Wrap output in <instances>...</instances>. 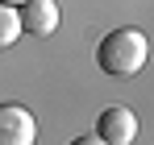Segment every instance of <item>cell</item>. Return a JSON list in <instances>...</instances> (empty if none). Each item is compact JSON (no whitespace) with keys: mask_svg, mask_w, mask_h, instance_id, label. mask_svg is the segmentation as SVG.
Returning a JSON list of instances; mask_svg holds the SVG:
<instances>
[{"mask_svg":"<svg viewBox=\"0 0 154 145\" xmlns=\"http://www.w3.org/2000/svg\"><path fill=\"white\" fill-rule=\"evenodd\" d=\"M146 54H150L146 33L133 29V25H125V29H112V33L100 37V46H96V62H100L104 75H112V79H129V75H137L142 67H146Z\"/></svg>","mask_w":154,"mask_h":145,"instance_id":"1","label":"cell"},{"mask_svg":"<svg viewBox=\"0 0 154 145\" xmlns=\"http://www.w3.org/2000/svg\"><path fill=\"white\" fill-rule=\"evenodd\" d=\"M38 141V120L21 104H0V145H33Z\"/></svg>","mask_w":154,"mask_h":145,"instance_id":"2","label":"cell"},{"mask_svg":"<svg viewBox=\"0 0 154 145\" xmlns=\"http://www.w3.org/2000/svg\"><path fill=\"white\" fill-rule=\"evenodd\" d=\"M96 137H100L104 145H129L137 137V116H133V108H125V104L104 108L100 120H96Z\"/></svg>","mask_w":154,"mask_h":145,"instance_id":"3","label":"cell"},{"mask_svg":"<svg viewBox=\"0 0 154 145\" xmlns=\"http://www.w3.org/2000/svg\"><path fill=\"white\" fill-rule=\"evenodd\" d=\"M17 21H21V33L50 37L58 29V4L54 0H25V4H17Z\"/></svg>","mask_w":154,"mask_h":145,"instance_id":"4","label":"cell"},{"mask_svg":"<svg viewBox=\"0 0 154 145\" xmlns=\"http://www.w3.org/2000/svg\"><path fill=\"white\" fill-rule=\"evenodd\" d=\"M21 37V21H17V8L13 4H0V50H8Z\"/></svg>","mask_w":154,"mask_h":145,"instance_id":"5","label":"cell"},{"mask_svg":"<svg viewBox=\"0 0 154 145\" xmlns=\"http://www.w3.org/2000/svg\"><path fill=\"white\" fill-rule=\"evenodd\" d=\"M75 145H104V141H100V137H96V133H92V137H79Z\"/></svg>","mask_w":154,"mask_h":145,"instance_id":"6","label":"cell"},{"mask_svg":"<svg viewBox=\"0 0 154 145\" xmlns=\"http://www.w3.org/2000/svg\"><path fill=\"white\" fill-rule=\"evenodd\" d=\"M0 4H13V8H17V4H25V0H0Z\"/></svg>","mask_w":154,"mask_h":145,"instance_id":"7","label":"cell"}]
</instances>
